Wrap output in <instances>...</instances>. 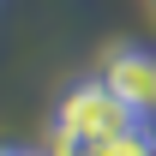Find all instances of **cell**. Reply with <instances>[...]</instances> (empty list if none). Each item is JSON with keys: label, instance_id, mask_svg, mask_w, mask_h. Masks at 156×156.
Masks as SVG:
<instances>
[{"label": "cell", "instance_id": "cell-1", "mask_svg": "<svg viewBox=\"0 0 156 156\" xmlns=\"http://www.w3.org/2000/svg\"><path fill=\"white\" fill-rule=\"evenodd\" d=\"M54 126L60 132H78V138H96V144H114V138H126L132 126H144V120L90 72V78H78V84H66V96H60V108H54Z\"/></svg>", "mask_w": 156, "mask_h": 156}, {"label": "cell", "instance_id": "cell-2", "mask_svg": "<svg viewBox=\"0 0 156 156\" xmlns=\"http://www.w3.org/2000/svg\"><path fill=\"white\" fill-rule=\"evenodd\" d=\"M96 78L114 90L126 108H132L144 126L156 120V48H138V42H114V48H102L96 60Z\"/></svg>", "mask_w": 156, "mask_h": 156}, {"label": "cell", "instance_id": "cell-3", "mask_svg": "<svg viewBox=\"0 0 156 156\" xmlns=\"http://www.w3.org/2000/svg\"><path fill=\"white\" fill-rule=\"evenodd\" d=\"M42 156H108V144H96V138H78V132H60V126H48V144H42Z\"/></svg>", "mask_w": 156, "mask_h": 156}, {"label": "cell", "instance_id": "cell-4", "mask_svg": "<svg viewBox=\"0 0 156 156\" xmlns=\"http://www.w3.org/2000/svg\"><path fill=\"white\" fill-rule=\"evenodd\" d=\"M108 156H156V132H150V126H132L126 138L108 144Z\"/></svg>", "mask_w": 156, "mask_h": 156}, {"label": "cell", "instance_id": "cell-5", "mask_svg": "<svg viewBox=\"0 0 156 156\" xmlns=\"http://www.w3.org/2000/svg\"><path fill=\"white\" fill-rule=\"evenodd\" d=\"M0 156H42V150H30V144H0Z\"/></svg>", "mask_w": 156, "mask_h": 156}, {"label": "cell", "instance_id": "cell-6", "mask_svg": "<svg viewBox=\"0 0 156 156\" xmlns=\"http://www.w3.org/2000/svg\"><path fill=\"white\" fill-rule=\"evenodd\" d=\"M150 6H156V0H150Z\"/></svg>", "mask_w": 156, "mask_h": 156}]
</instances>
